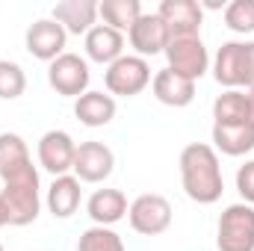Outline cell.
I'll return each mask as SVG.
<instances>
[{
	"instance_id": "ba28073f",
	"label": "cell",
	"mask_w": 254,
	"mask_h": 251,
	"mask_svg": "<svg viewBox=\"0 0 254 251\" xmlns=\"http://www.w3.org/2000/svg\"><path fill=\"white\" fill-rule=\"evenodd\" d=\"M104 83L113 95H122V98H133L139 95L148 83H151V65L142 57H122L113 65H107V74H104Z\"/></svg>"
},
{
	"instance_id": "f1b7e54d",
	"label": "cell",
	"mask_w": 254,
	"mask_h": 251,
	"mask_svg": "<svg viewBox=\"0 0 254 251\" xmlns=\"http://www.w3.org/2000/svg\"><path fill=\"white\" fill-rule=\"evenodd\" d=\"M0 251H3V246H0Z\"/></svg>"
},
{
	"instance_id": "44dd1931",
	"label": "cell",
	"mask_w": 254,
	"mask_h": 251,
	"mask_svg": "<svg viewBox=\"0 0 254 251\" xmlns=\"http://www.w3.org/2000/svg\"><path fill=\"white\" fill-rule=\"evenodd\" d=\"M213 119H216V125H252L246 92H240V89L222 92V95L213 101Z\"/></svg>"
},
{
	"instance_id": "5b68a950",
	"label": "cell",
	"mask_w": 254,
	"mask_h": 251,
	"mask_svg": "<svg viewBox=\"0 0 254 251\" xmlns=\"http://www.w3.org/2000/svg\"><path fill=\"white\" fill-rule=\"evenodd\" d=\"M127 219L136 234L157 237V234L169 231V225H172V204L157 192H145L127 207Z\"/></svg>"
},
{
	"instance_id": "277c9868",
	"label": "cell",
	"mask_w": 254,
	"mask_h": 251,
	"mask_svg": "<svg viewBox=\"0 0 254 251\" xmlns=\"http://www.w3.org/2000/svg\"><path fill=\"white\" fill-rule=\"evenodd\" d=\"M216 249L219 251H254V207L252 204H231L219 216Z\"/></svg>"
},
{
	"instance_id": "ac0fdd59",
	"label": "cell",
	"mask_w": 254,
	"mask_h": 251,
	"mask_svg": "<svg viewBox=\"0 0 254 251\" xmlns=\"http://www.w3.org/2000/svg\"><path fill=\"white\" fill-rule=\"evenodd\" d=\"M74 116L86 127H104L116 119V101L104 92H86L74 101Z\"/></svg>"
},
{
	"instance_id": "6da1fadb",
	"label": "cell",
	"mask_w": 254,
	"mask_h": 251,
	"mask_svg": "<svg viewBox=\"0 0 254 251\" xmlns=\"http://www.w3.org/2000/svg\"><path fill=\"white\" fill-rule=\"evenodd\" d=\"M0 178H3V204L9 210V225L24 228L39 219L42 195L39 172L33 166L30 148L18 133H0Z\"/></svg>"
},
{
	"instance_id": "d4e9b609",
	"label": "cell",
	"mask_w": 254,
	"mask_h": 251,
	"mask_svg": "<svg viewBox=\"0 0 254 251\" xmlns=\"http://www.w3.org/2000/svg\"><path fill=\"white\" fill-rule=\"evenodd\" d=\"M225 24L228 30L249 36L254 33V0H234L225 6Z\"/></svg>"
},
{
	"instance_id": "484cf974",
	"label": "cell",
	"mask_w": 254,
	"mask_h": 251,
	"mask_svg": "<svg viewBox=\"0 0 254 251\" xmlns=\"http://www.w3.org/2000/svg\"><path fill=\"white\" fill-rule=\"evenodd\" d=\"M237 189H240V195L246 198V204L254 207V160H249V163L240 166V172H237Z\"/></svg>"
},
{
	"instance_id": "4316f807",
	"label": "cell",
	"mask_w": 254,
	"mask_h": 251,
	"mask_svg": "<svg viewBox=\"0 0 254 251\" xmlns=\"http://www.w3.org/2000/svg\"><path fill=\"white\" fill-rule=\"evenodd\" d=\"M3 225H9V210H6V204H3V195H0V228Z\"/></svg>"
},
{
	"instance_id": "8fae6325",
	"label": "cell",
	"mask_w": 254,
	"mask_h": 251,
	"mask_svg": "<svg viewBox=\"0 0 254 251\" xmlns=\"http://www.w3.org/2000/svg\"><path fill=\"white\" fill-rule=\"evenodd\" d=\"M74 154H77V142L65 130H48L39 139V166L54 178H63L74 169Z\"/></svg>"
},
{
	"instance_id": "7a4b0ae2",
	"label": "cell",
	"mask_w": 254,
	"mask_h": 251,
	"mask_svg": "<svg viewBox=\"0 0 254 251\" xmlns=\"http://www.w3.org/2000/svg\"><path fill=\"white\" fill-rule=\"evenodd\" d=\"M181 184L184 192L198 204H216L225 192L219 154L207 142H192L181 151Z\"/></svg>"
},
{
	"instance_id": "d6986e66",
	"label": "cell",
	"mask_w": 254,
	"mask_h": 251,
	"mask_svg": "<svg viewBox=\"0 0 254 251\" xmlns=\"http://www.w3.org/2000/svg\"><path fill=\"white\" fill-rule=\"evenodd\" d=\"M80 198H83V189L74 175L54 178V184L48 189V210L54 213V219H71L80 207Z\"/></svg>"
},
{
	"instance_id": "52a82bcc",
	"label": "cell",
	"mask_w": 254,
	"mask_h": 251,
	"mask_svg": "<svg viewBox=\"0 0 254 251\" xmlns=\"http://www.w3.org/2000/svg\"><path fill=\"white\" fill-rule=\"evenodd\" d=\"M166 60H169V68L187 80H198L207 74L210 68V54L201 42V36H187V39H172L166 45Z\"/></svg>"
},
{
	"instance_id": "5bb4252c",
	"label": "cell",
	"mask_w": 254,
	"mask_h": 251,
	"mask_svg": "<svg viewBox=\"0 0 254 251\" xmlns=\"http://www.w3.org/2000/svg\"><path fill=\"white\" fill-rule=\"evenodd\" d=\"M151 86H154V98L160 104H166V107H175V110L190 107L192 98H195V80H187V77L175 74L172 68L157 71Z\"/></svg>"
},
{
	"instance_id": "7402d4cb",
	"label": "cell",
	"mask_w": 254,
	"mask_h": 251,
	"mask_svg": "<svg viewBox=\"0 0 254 251\" xmlns=\"http://www.w3.org/2000/svg\"><path fill=\"white\" fill-rule=\"evenodd\" d=\"M98 15L104 18L107 27H113L119 33H130V27L142 15V3L139 0H104V3H98Z\"/></svg>"
},
{
	"instance_id": "7c38bea8",
	"label": "cell",
	"mask_w": 254,
	"mask_h": 251,
	"mask_svg": "<svg viewBox=\"0 0 254 251\" xmlns=\"http://www.w3.org/2000/svg\"><path fill=\"white\" fill-rule=\"evenodd\" d=\"M24 42H27L30 57H36V60H42V63H54L57 57L65 54L68 33L63 30V24H57L54 18H42V21H36V24L27 30Z\"/></svg>"
},
{
	"instance_id": "2e32d148",
	"label": "cell",
	"mask_w": 254,
	"mask_h": 251,
	"mask_svg": "<svg viewBox=\"0 0 254 251\" xmlns=\"http://www.w3.org/2000/svg\"><path fill=\"white\" fill-rule=\"evenodd\" d=\"M95 18H98V3L95 0H63L54 6V21L63 24L65 33H74V36H86L92 27H95Z\"/></svg>"
},
{
	"instance_id": "9c48e42d",
	"label": "cell",
	"mask_w": 254,
	"mask_h": 251,
	"mask_svg": "<svg viewBox=\"0 0 254 251\" xmlns=\"http://www.w3.org/2000/svg\"><path fill=\"white\" fill-rule=\"evenodd\" d=\"M157 15H160L163 27L169 33V42L172 39L198 36L201 21H204V9L195 0H163L160 9H157Z\"/></svg>"
},
{
	"instance_id": "603a6c76",
	"label": "cell",
	"mask_w": 254,
	"mask_h": 251,
	"mask_svg": "<svg viewBox=\"0 0 254 251\" xmlns=\"http://www.w3.org/2000/svg\"><path fill=\"white\" fill-rule=\"evenodd\" d=\"M77 251H127L125 240L113 231V228H89L80 234V243H77Z\"/></svg>"
},
{
	"instance_id": "9a60e30c",
	"label": "cell",
	"mask_w": 254,
	"mask_h": 251,
	"mask_svg": "<svg viewBox=\"0 0 254 251\" xmlns=\"http://www.w3.org/2000/svg\"><path fill=\"white\" fill-rule=\"evenodd\" d=\"M86 57L92 63L101 65H113L116 60L125 57V36L107 24H95L86 33Z\"/></svg>"
},
{
	"instance_id": "83f0119b",
	"label": "cell",
	"mask_w": 254,
	"mask_h": 251,
	"mask_svg": "<svg viewBox=\"0 0 254 251\" xmlns=\"http://www.w3.org/2000/svg\"><path fill=\"white\" fill-rule=\"evenodd\" d=\"M246 98H249V119H252V125H254V89L246 92Z\"/></svg>"
},
{
	"instance_id": "30bf717a",
	"label": "cell",
	"mask_w": 254,
	"mask_h": 251,
	"mask_svg": "<svg viewBox=\"0 0 254 251\" xmlns=\"http://www.w3.org/2000/svg\"><path fill=\"white\" fill-rule=\"evenodd\" d=\"M116 157L104 142H80L74 154V178L80 184H101L113 175Z\"/></svg>"
},
{
	"instance_id": "4fadbf2b",
	"label": "cell",
	"mask_w": 254,
	"mask_h": 251,
	"mask_svg": "<svg viewBox=\"0 0 254 251\" xmlns=\"http://www.w3.org/2000/svg\"><path fill=\"white\" fill-rule=\"evenodd\" d=\"M127 39H130V48L136 51V57H142V60L163 54L166 45H169V33H166V27H163L157 12H142L139 21L130 27Z\"/></svg>"
},
{
	"instance_id": "8992f818",
	"label": "cell",
	"mask_w": 254,
	"mask_h": 251,
	"mask_svg": "<svg viewBox=\"0 0 254 251\" xmlns=\"http://www.w3.org/2000/svg\"><path fill=\"white\" fill-rule=\"evenodd\" d=\"M89 80H92L89 63L83 57H77V54H63L48 68V83L63 98H80V95H86Z\"/></svg>"
},
{
	"instance_id": "ffe728a7",
	"label": "cell",
	"mask_w": 254,
	"mask_h": 251,
	"mask_svg": "<svg viewBox=\"0 0 254 251\" xmlns=\"http://www.w3.org/2000/svg\"><path fill=\"white\" fill-rule=\"evenodd\" d=\"M213 145L225 157H243L254 151V127L252 125H213Z\"/></svg>"
},
{
	"instance_id": "e0dca14e",
	"label": "cell",
	"mask_w": 254,
	"mask_h": 251,
	"mask_svg": "<svg viewBox=\"0 0 254 251\" xmlns=\"http://www.w3.org/2000/svg\"><path fill=\"white\" fill-rule=\"evenodd\" d=\"M86 210H89V216H92L95 225L110 228V225L122 222L127 216V198L122 189H98V192H92Z\"/></svg>"
},
{
	"instance_id": "3957f363",
	"label": "cell",
	"mask_w": 254,
	"mask_h": 251,
	"mask_svg": "<svg viewBox=\"0 0 254 251\" xmlns=\"http://www.w3.org/2000/svg\"><path fill=\"white\" fill-rule=\"evenodd\" d=\"M213 77L225 89H254V42H225L213 60Z\"/></svg>"
},
{
	"instance_id": "cb8c5ba5",
	"label": "cell",
	"mask_w": 254,
	"mask_h": 251,
	"mask_svg": "<svg viewBox=\"0 0 254 251\" xmlns=\"http://www.w3.org/2000/svg\"><path fill=\"white\" fill-rule=\"evenodd\" d=\"M27 89V74L18 63H9V60H0V98L3 101H15L21 98Z\"/></svg>"
}]
</instances>
